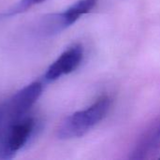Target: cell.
Returning <instances> with one entry per match:
<instances>
[{
  "mask_svg": "<svg viewBox=\"0 0 160 160\" xmlns=\"http://www.w3.org/2000/svg\"><path fill=\"white\" fill-rule=\"evenodd\" d=\"M111 106L110 97L98 98L87 109L76 112L65 118L58 128L57 137L61 140H69L84 136L106 117Z\"/></svg>",
  "mask_w": 160,
  "mask_h": 160,
  "instance_id": "cell-1",
  "label": "cell"
},
{
  "mask_svg": "<svg viewBox=\"0 0 160 160\" xmlns=\"http://www.w3.org/2000/svg\"><path fill=\"white\" fill-rule=\"evenodd\" d=\"M35 120L24 116L8 126L0 134V159H11L28 142L35 129Z\"/></svg>",
  "mask_w": 160,
  "mask_h": 160,
  "instance_id": "cell-2",
  "label": "cell"
},
{
  "mask_svg": "<svg viewBox=\"0 0 160 160\" xmlns=\"http://www.w3.org/2000/svg\"><path fill=\"white\" fill-rule=\"evenodd\" d=\"M41 93L42 84L38 82H34L2 102L0 106L7 122L10 125L27 115V112L37 102Z\"/></svg>",
  "mask_w": 160,
  "mask_h": 160,
  "instance_id": "cell-3",
  "label": "cell"
},
{
  "mask_svg": "<svg viewBox=\"0 0 160 160\" xmlns=\"http://www.w3.org/2000/svg\"><path fill=\"white\" fill-rule=\"evenodd\" d=\"M83 57L82 45L75 44L66 50L47 69L44 79L47 82H53L64 75L74 71L81 64Z\"/></svg>",
  "mask_w": 160,
  "mask_h": 160,
  "instance_id": "cell-4",
  "label": "cell"
},
{
  "mask_svg": "<svg viewBox=\"0 0 160 160\" xmlns=\"http://www.w3.org/2000/svg\"><path fill=\"white\" fill-rule=\"evenodd\" d=\"M160 143V116L146 129L138 142L130 158H146L152 151H155Z\"/></svg>",
  "mask_w": 160,
  "mask_h": 160,
  "instance_id": "cell-5",
  "label": "cell"
},
{
  "mask_svg": "<svg viewBox=\"0 0 160 160\" xmlns=\"http://www.w3.org/2000/svg\"><path fill=\"white\" fill-rule=\"evenodd\" d=\"M71 23L69 22L65 11L45 15L40 19L37 25V30L41 36H52L65 30Z\"/></svg>",
  "mask_w": 160,
  "mask_h": 160,
  "instance_id": "cell-6",
  "label": "cell"
},
{
  "mask_svg": "<svg viewBox=\"0 0 160 160\" xmlns=\"http://www.w3.org/2000/svg\"><path fill=\"white\" fill-rule=\"evenodd\" d=\"M98 0H79L74 3L70 8H68L65 12L73 24L82 15L88 13L93 9Z\"/></svg>",
  "mask_w": 160,
  "mask_h": 160,
  "instance_id": "cell-7",
  "label": "cell"
},
{
  "mask_svg": "<svg viewBox=\"0 0 160 160\" xmlns=\"http://www.w3.org/2000/svg\"><path fill=\"white\" fill-rule=\"evenodd\" d=\"M46 0H21L17 4H15L12 8H10L7 12L3 14L4 17H9L13 15H17L19 13L24 12L30 8H32L35 5L40 4Z\"/></svg>",
  "mask_w": 160,
  "mask_h": 160,
  "instance_id": "cell-8",
  "label": "cell"
},
{
  "mask_svg": "<svg viewBox=\"0 0 160 160\" xmlns=\"http://www.w3.org/2000/svg\"><path fill=\"white\" fill-rule=\"evenodd\" d=\"M3 113H2V111L0 109V134L2 133V131L4 130L5 128V122H4V116H2Z\"/></svg>",
  "mask_w": 160,
  "mask_h": 160,
  "instance_id": "cell-9",
  "label": "cell"
}]
</instances>
